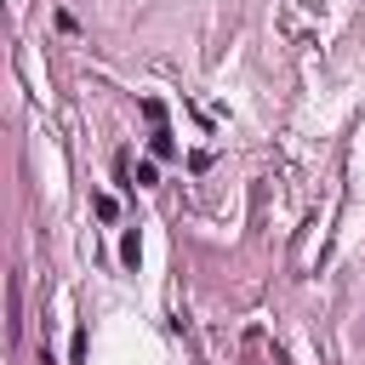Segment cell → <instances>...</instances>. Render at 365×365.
I'll use <instances>...</instances> for the list:
<instances>
[{"label":"cell","mask_w":365,"mask_h":365,"mask_svg":"<svg viewBox=\"0 0 365 365\" xmlns=\"http://www.w3.org/2000/svg\"><path fill=\"white\" fill-rule=\"evenodd\" d=\"M120 257H125V262L137 268V257H143V245H137V234H125V240H120Z\"/></svg>","instance_id":"cell-3"},{"label":"cell","mask_w":365,"mask_h":365,"mask_svg":"<svg viewBox=\"0 0 365 365\" xmlns=\"http://www.w3.org/2000/svg\"><path fill=\"white\" fill-rule=\"evenodd\" d=\"M154 182H160V165L143 160V165H137V188H154Z\"/></svg>","instance_id":"cell-2"},{"label":"cell","mask_w":365,"mask_h":365,"mask_svg":"<svg viewBox=\"0 0 365 365\" xmlns=\"http://www.w3.org/2000/svg\"><path fill=\"white\" fill-rule=\"evenodd\" d=\"M148 148H154V154H160V160H165V154H171V148H177V143H171V131H165V125H154V137H148Z\"/></svg>","instance_id":"cell-1"}]
</instances>
